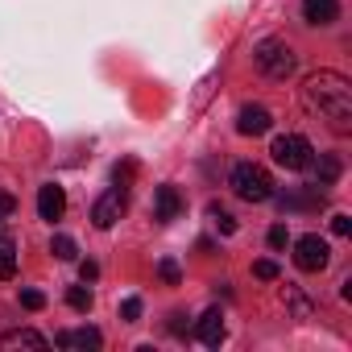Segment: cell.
Instances as JSON below:
<instances>
[{
    "label": "cell",
    "instance_id": "cell-1",
    "mask_svg": "<svg viewBox=\"0 0 352 352\" xmlns=\"http://www.w3.org/2000/svg\"><path fill=\"white\" fill-rule=\"evenodd\" d=\"M302 108L319 120H327L336 133L352 129V83L340 71H311L298 87Z\"/></svg>",
    "mask_w": 352,
    "mask_h": 352
},
{
    "label": "cell",
    "instance_id": "cell-2",
    "mask_svg": "<svg viewBox=\"0 0 352 352\" xmlns=\"http://www.w3.org/2000/svg\"><path fill=\"white\" fill-rule=\"evenodd\" d=\"M228 183H232L236 199H245V204H265V199H274V179H270V170L257 166V162H236Z\"/></svg>",
    "mask_w": 352,
    "mask_h": 352
},
{
    "label": "cell",
    "instance_id": "cell-3",
    "mask_svg": "<svg viewBox=\"0 0 352 352\" xmlns=\"http://www.w3.org/2000/svg\"><path fill=\"white\" fill-rule=\"evenodd\" d=\"M294 50H290V42H282V38H265V42H257L253 46V67L265 75V79H286V75H294Z\"/></svg>",
    "mask_w": 352,
    "mask_h": 352
},
{
    "label": "cell",
    "instance_id": "cell-4",
    "mask_svg": "<svg viewBox=\"0 0 352 352\" xmlns=\"http://www.w3.org/2000/svg\"><path fill=\"white\" fill-rule=\"evenodd\" d=\"M270 153H274V162H278L282 170H307L311 157H315V149H311V141H307L302 133H282V137H274Z\"/></svg>",
    "mask_w": 352,
    "mask_h": 352
},
{
    "label": "cell",
    "instance_id": "cell-5",
    "mask_svg": "<svg viewBox=\"0 0 352 352\" xmlns=\"http://www.w3.org/2000/svg\"><path fill=\"white\" fill-rule=\"evenodd\" d=\"M327 261H331V249H327L323 236L307 232V236L294 241V265H298L302 274H319V270H327Z\"/></svg>",
    "mask_w": 352,
    "mask_h": 352
},
{
    "label": "cell",
    "instance_id": "cell-6",
    "mask_svg": "<svg viewBox=\"0 0 352 352\" xmlns=\"http://www.w3.org/2000/svg\"><path fill=\"white\" fill-rule=\"evenodd\" d=\"M120 216H124V191H104V195L91 204V224H96V228H112Z\"/></svg>",
    "mask_w": 352,
    "mask_h": 352
},
{
    "label": "cell",
    "instance_id": "cell-7",
    "mask_svg": "<svg viewBox=\"0 0 352 352\" xmlns=\"http://www.w3.org/2000/svg\"><path fill=\"white\" fill-rule=\"evenodd\" d=\"M270 129H274L270 108H261V104H245V108L236 112V133H245V137H261V133H270Z\"/></svg>",
    "mask_w": 352,
    "mask_h": 352
},
{
    "label": "cell",
    "instance_id": "cell-8",
    "mask_svg": "<svg viewBox=\"0 0 352 352\" xmlns=\"http://www.w3.org/2000/svg\"><path fill=\"white\" fill-rule=\"evenodd\" d=\"M13 348L46 352V348H50V340H46L42 331H34V327H13V331H5V336H0V352H13Z\"/></svg>",
    "mask_w": 352,
    "mask_h": 352
},
{
    "label": "cell",
    "instance_id": "cell-9",
    "mask_svg": "<svg viewBox=\"0 0 352 352\" xmlns=\"http://www.w3.org/2000/svg\"><path fill=\"white\" fill-rule=\"evenodd\" d=\"M224 336H228V331H224V315H220L216 307H212V311H204V315L195 319V340H199V344L220 348V344H224Z\"/></svg>",
    "mask_w": 352,
    "mask_h": 352
},
{
    "label": "cell",
    "instance_id": "cell-10",
    "mask_svg": "<svg viewBox=\"0 0 352 352\" xmlns=\"http://www.w3.org/2000/svg\"><path fill=\"white\" fill-rule=\"evenodd\" d=\"M63 212H67V191L58 187V183H46L42 191H38V216L42 220H63Z\"/></svg>",
    "mask_w": 352,
    "mask_h": 352
},
{
    "label": "cell",
    "instance_id": "cell-11",
    "mask_svg": "<svg viewBox=\"0 0 352 352\" xmlns=\"http://www.w3.org/2000/svg\"><path fill=\"white\" fill-rule=\"evenodd\" d=\"M179 212H183V195L174 191L170 183L153 191V220H157V224H170V220L179 216Z\"/></svg>",
    "mask_w": 352,
    "mask_h": 352
},
{
    "label": "cell",
    "instance_id": "cell-12",
    "mask_svg": "<svg viewBox=\"0 0 352 352\" xmlns=\"http://www.w3.org/2000/svg\"><path fill=\"white\" fill-rule=\"evenodd\" d=\"M54 344H58V348H83V352H96V348L104 344V336H100L96 327H79V331H58Z\"/></svg>",
    "mask_w": 352,
    "mask_h": 352
},
{
    "label": "cell",
    "instance_id": "cell-13",
    "mask_svg": "<svg viewBox=\"0 0 352 352\" xmlns=\"http://www.w3.org/2000/svg\"><path fill=\"white\" fill-rule=\"evenodd\" d=\"M307 25H331L340 17V0H302Z\"/></svg>",
    "mask_w": 352,
    "mask_h": 352
},
{
    "label": "cell",
    "instance_id": "cell-14",
    "mask_svg": "<svg viewBox=\"0 0 352 352\" xmlns=\"http://www.w3.org/2000/svg\"><path fill=\"white\" fill-rule=\"evenodd\" d=\"M311 166H315V183L311 187H336L340 170H344L336 153H319V157H311Z\"/></svg>",
    "mask_w": 352,
    "mask_h": 352
},
{
    "label": "cell",
    "instance_id": "cell-15",
    "mask_svg": "<svg viewBox=\"0 0 352 352\" xmlns=\"http://www.w3.org/2000/svg\"><path fill=\"white\" fill-rule=\"evenodd\" d=\"M17 274V245L9 236H0V282H9Z\"/></svg>",
    "mask_w": 352,
    "mask_h": 352
},
{
    "label": "cell",
    "instance_id": "cell-16",
    "mask_svg": "<svg viewBox=\"0 0 352 352\" xmlns=\"http://www.w3.org/2000/svg\"><path fill=\"white\" fill-rule=\"evenodd\" d=\"M133 179H137V162H133V157H124V162L112 166V183H116V191H129Z\"/></svg>",
    "mask_w": 352,
    "mask_h": 352
},
{
    "label": "cell",
    "instance_id": "cell-17",
    "mask_svg": "<svg viewBox=\"0 0 352 352\" xmlns=\"http://www.w3.org/2000/svg\"><path fill=\"white\" fill-rule=\"evenodd\" d=\"M50 253H54L58 261H75V253H79V249H75V241H71L67 232H54V241H50Z\"/></svg>",
    "mask_w": 352,
    "mask_h": 352
},
{
    "label": "cell",
    "instance_id": "cell-18",
    "mask_svg": "<svg viewBox=\"0 0 352 352\" xmlns=\"http://www.w3.org/2000/svg\"><path fill=\"white\" fill-rule=\"evenodd\" d=\"M157 278H162L166 286H179V282H183V270H179V261H174V257H162V261H157Z\"/></svg>",
    "mask_w": 352,
    "mask_h": 352
},
{
    "label": "cell",
    "instance_id": "cell-19",
    "mask_svg": "<svg viewBox=\"0 0 352 352\" xmlns=\"http://www.w3.org/2000/svg\"><path fill=\"white\" fill-rule=\"evenodd\" d=\"M208 216L216 220V228H220L224 236H232V232H236V220H232V212H224L220 204H212V208H208Z\"/></svg>",
    "mask_w": 352,
    "mask_h": 352
},
{
    "label": "cell",
    "instance_id": "cell-20",
    "mask_svg": "<svg viewBox=\"0 0 352 352\" xmlns=\"http://www.w3.org/2000/svg\"><path fill=\"white\" fill-rule=\"evenodd\" d=\"M67 307L71 311H91V290L87 286H71L67 290Z\"/></svg>",
    "mask_w": 352,
    "mask_h": 352
},
{
    "label": "cell",
    "instance_id": "cell-21",
    "mask_svg": "<svg viewBox=\"0 0 352 352\" xmlns=\"http://www.w3.org/2000/svg\"><path fill=\"white\" fill-rule=\"evenodd\" d=\"M286 307L294 311V319H307V315H311V302H307L294 286H286Z\"/></svg>",
    "mask_w": 352,
    "mask_h": 352
},
{
    "label": "cell",
    "instance_id": "cell-22",
    "mask_svg": "<svg viewBox=\"0 0 352 352\" xmlns=\"http://www.w3.org/2000/svg\"><path fill=\"white\" fill-rule=\"evenodd\" d=\"M278 261H270V257H261V261H253V278H261V282H278Z\"/></svg>",
    "mask_w": 352,
    "mask_h": 352
},
{
    "label": "cell",
    "instance_id": "cell-23",
    "mask_svg": "<svg viewBox=\"0 0 352 352\" xmlns=\"http://www.w3.org/2000/svg\"><path fill=\"white\" fill-rule=\"evenodd\" d=\"M120 319H124V323H137V319H141V298H137V294L120 302Z\"/></svg>",
    "mask_w": 352,
    "mask_h": 352
},
{
    "label": "cell",
    "instance_id": "cell-24",
    "mask_svg": "<svg viewBox=\"0 0 352 352\" xmlns=\"http://www.w3.org/2000/svg\"><path fill=\"white\" fill-rule=\"evenodd\" d=\"M21 307L25 311H42L46 307V294L42 290H21Z\"/></svg>",
    "mask_w": 352,
    "mask_h": 352
},
{
    "label": "cell",
    "instance_id": "cell-25",
    "mask_svg": "<svg viewBox=\"0 0 352 352\" xmlns=\"http://www.w3.org/2000/svg\"><path fill=\"white\" fill-rule=\"evenodd\" d=\"M286 245H290L286 224H274V228H270V249H286Z\"/></svg>",
    "mask_w": 352,
    "mask_h": 352
},
{
    "label": "cell",
    "instance_id": "cell-26",
    "mask_svg": "<svg viewBox=\"0 0 352 352\" xmlns=\"http://www.w3.org/2000/svg\"><path fill=\"white\" fill-rule=\"evenodd\" d=\"M331 232H336V236H348V232H352V220H348L344 212H336V216H331Z\"/></svg>",
    "mask_w": 352,
    "mask_h": 352
},
{
    "label": "cell",
    "instance_id": "cell-27",
    "mask_svg": "<svg viewBox=\"0 0 352 352\" xmlns=\"http://www.w3.org/2000/svg\"><path fill=\"white\" fill-rule=\"evenodd\" d=\"M13 212H17V199H13L9 191H0V220H9Z\"/></svg>",
    "mask_w": 352,
    "mask_h": 352
},
{
    "label": "cell",
    "instance_id": "cell-28",
    "mask_svg": "<svg viewBox=\"0 0 352 352\" xmlns=\"http://www.w3.org/2000/svg\"><path fill=\"white\" fill-rule=\"evenodd\" d=\"M79 278H83V282H96V278H100V265H96V261H79Z\"/></svg>",
    "mask_w": 352,
    "mask_h": 352
}]
</instances>
